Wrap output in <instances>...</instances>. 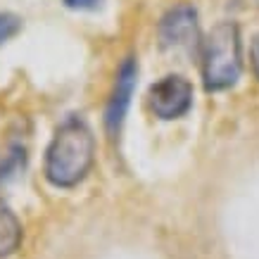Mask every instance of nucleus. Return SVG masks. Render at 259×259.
Segmentation results:
<instances>
[{"mask_svg":"<svg viewBox=\"0 0 259 259\" xmlns=\"http://www.w3.org/2000/svg\"><path fill=\"white\" fill-rule=\"evenodd\" d=\"M95 162V136L88 121L69 114L55 128L46 148L43 174L55 188H74L88 176Z\"/></svg>","mask_w":259,"mask_h":259,"instance_id":"obj_1","label":"nucleus"},{"mask_svg":"<svg viewBox=\"0 0 259 259\" xmlns=\"http://www.w3.org/2000/svg\"><path fill=\"white\" fill-rule=\"evenodd\" d=\"M243 43L236 22H221L202 40V81L207 91H226L240 79Z\"/></svg>","mask_w":259,"mask_h":259,"instance_id":"obj_2","label":"nucleus"},{"mask_svg":"<svg viewBox=\"0 0 259 259\" xmlns=\"http://www.w3.org/2000/svg\"><path fill=\"white\" fill-rule=\"evenodd\" d=\"M159 46L164 50H186L193 53L200 46V22L197 10L190 3H179L162 15L157 24Z\"/></svg>","mask_w":259,"mask_h":259,"instance_id":"obj_3","label":"nucleus"},{"mask_svg":"<svg viewBox=\"0 0 259 259\" xmlns=\"http://www.w3.org/2000/svg\"><path fill=\"white\" fill-rule=\"evenodd\" d=\"M136 83H138V60L134 55H126L117 67L114 74V86H112L110 100L105 105V131L110 138H117L121 134V126L126 121L131 98H134Z\"/></svg>","mask_w":259,"mask_h":259,"instance_id":"obj_4","label":"nucleus"},{"mask_svg":"<svg viewBox=\"0 0 259 259\" xmlns=\"http://www.w3.org/2000/svg\"><path fill=\"white\" fill-rule=\"evenodd\" d=\"M148 105L155 117L171 121L183 117L193 105V86L188 79L179 74H169L157 83H152L148 91Z\"/></svg>","mask_w":259,"mask_h":259,"instance_id":"obj_5","label":"nucleus"},{"mask_svg":"<svg viewBox=\"0 0 259 259\" xmlns=\"http://www.w3.org/2000/svg\"><path fill=\"white\" fill-rule=\"evenodd\" d=\"M26 162H29V155H26L24 143L12 141L0 150V188L10 186L12 181L22 176L26 169Z\"/></svg>","mask_w":259,"mask_h":259,"instance_id":"obj_6","label":"nucleus"},{"mask_svg":"<svg viewBox=\"0 0 259 259\" xmlns=\"http://www.w3.org/2000/svg\"><path fill=\"white\" fill-rule=\"evenodd\" d=\"M22 245V224L8 202L0 200V259L15 254Z\"/></svg>","mask_w":259,"mask_h":259,"instance_id":"obj_7","label":"nucleus"},{"mask_svg":"<svg viewBox=\"0 0 259 259\" xmlns=\"http://www.w3.org/2000/svg\"><path fill=\"white\" fill-rule=\"evenodd\" d=\"M22 31V17L15 12H0V46Z\"/></svg>","mask_w":259,"mask_h":259,"instance_id":"obj_8","label":"nucleus"},{"mask_svg":"<svg viewBox=\"0 0 259 259\" xmlns=\"http://www.w3.org/2000/svg\"><path fill=\"white\" fill-rule=\"evenodd\" d=\"M67 10H76V12H93L102 5V0H62Z\"/></svg>","mask_w":259,"mask_h":259,"instance_id":"obj_9","label":"nucleus"},{"mask_svg":"<svg viewBox=\"0 0 259 259\" xmlns=\"http://www.w3.org/2000/svg\"><path fill=\"white\" fill-rule=\"evenodd\" d=\"M250 60H252V69H254V74H257V79H259V33L254 36V40H252Z\"/></svg>","mask_w":259,"mask_h":259,"instance_id":"obj_10","label":"nucleus"},{"mask_svg":"<svg viewBox=\"0 0 259 259\" xmlns=\"http://www.w3.org/2000/svg\"><path fill=\"white\" fill-rule=\"evenodd\" d=\"M257 3H259V0H257Z\"/></svg>","mask_w":259,"mask_h":259,"instance_id":"obj_11","label":"nucleus"}]
</instances>
